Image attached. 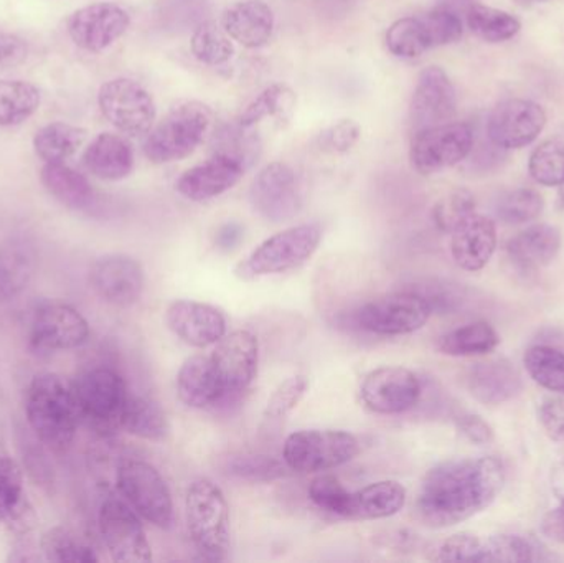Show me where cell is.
Wrapping results in <instances>:
<instances>
[{"label":"cell","mask_w":564,"mask_h":563,"mask_svg":"<svg viewBox=\"0 0 564 563\" xmlns=\"http://www.w3.org/2000/svg\"><path fill=\"white\" fill-rule=\"evenodd\" d=\"M506 476V466L496 456L441 463L427 473L421 485L417 518L433 529L469 521L499 498Z\"/></svg>","instance_id":"cell-1"},{"label":"cell","mask_w":564,"mask_h":563,"mask_svg":"<svg viewBox=\"0 0 564 563\" xmlns=\"http://www.w3.org/2000/svg\"><path fill=\"white\" fill-rule=\"evenodd\" d=\"M25 415L30 429L46 448L65 453L75 440L82 416L73 387L56 373H40L26 390Z\"/></svg>","instance_id":"cell-2"},{"label":"cell","mask_w":564,"mask_h":563,"mask_svg":"<svg viewBox=\"0 0 564 563\" xmlns=\"http://www.w3.org/2000/svg\"><path fill=\"white\" fill-rule=\"evenodd\" d=\"M188 534L202 557L224 562L230 552V508L220 486L195 479L185 496Z\"/></svg>","instance_id":"cell-3"},{"label":"cell","mask_w":564,"mask_h":563,"mask_svg":"<svg viewBox=\"0 0 564 563\" xmlns=\"http://www.w3.org/2000/svg\"><path fill=\"white\" fill-rule=\"evenodd\" d=\"M212 118V109L205 102H178L148 132L145 158L154 164H169L188 158L204 141Z\"/></svg>","instance_id":"cell-4"},{"label":"cell","mask_w":564,"mask_h":563,"mask_svg":"<svg viewBox=\"0 0 564 563\" xmlns=\"http://www.w3.org/2000/svg\"><path fill=\"white\" fill-rule=\"evenodd\" d=\"M322 240L317 224H302L285 228L258 245L247 260L237 267L241 280H257L270 274H281L311 260Z\"/></svg>","instance_id":"cell-5"},{"label":"cell","mask_w":564,"mask_h":563,"mask_svg":"<svg viewBox=\"0 0 564 563\" xmlns=\"http://www.w3.org/2000/svg\"><path fill=\"white\" fill-rule=\"evenodd\" d=\"M358 455L360 442L344 430H301L289 435L282 446L284 465L304 475L340 468Z\"/></svg>","instance_id":"cell-6"},{"label":"cell","mask_w":564,"mask_h":563,"mask_svg":"<svg viewBox=\"0 0 564 563\" xmlns=\"http://www.w3.org/2000/svg\"><path fill=\"white\" fill-rule=\"evenodd\" d=\"M72 387L83 422L101 433L121 429L119 422L129 390L118 372L106 367L86 370Z\"/></svg>","instance_id":"cell-7"},{"label":"cell","mask_w":564,"mask_h":563,"mask_svg":"<svg viewBox=\"0 0 564 563\" xmlns=\"http://www.w3.org/2000/svg\"><path fill=\"white\" fill-rule=\"evenodd\" d=\"M116 486L142 519L159 529L172 528L174 501L171 489L154 466L142 459H124L118 466Z\"/></svg>","instance_id":"cell-8"},{"label":"cell","mask_w":564,"mask_h":563,"mask_svg":"<svg viewBox=\"0 0 564 563\" xmlns=\"http://www.w3.org/2000/svg\"><path fill=\"white\" fill-rule=\"evenodd\" d=\"M433 310L416 291H397L368 301L354 313L355 326L375 336H406L423 329Z\"/></svg>","instance_id":"cell-9"},{"label":"cell","mask_w":564,"mask_h":563,"mask_svg":"<svg viewBox=\"0 0 564 563\" xmlns=\"http://www.w3.org/2000/svg\"><path fill=\"white\" fill-rule=\"evenodd\" d=\"M474 141V129L466 122H444L421 129L411 142V164L421 175L437 174L466 161Z\"/></svg>","instance_id":"cell-10"},{"label":"cell","mask_w":564,"mask_h":563,"mask_svg":"<svg viewBox=\"0 0 564 563\" xmlns=\"http://www.w3.org/2000/svg\"><path fill=\"white\" fill-rule=\"evenodd\" d=\"M98 105L102 116L118 131L138 138L154 126L158 109L151 93L129 78L109 79L99 89Z\"/></svg>","instance_id":"cell-11"},{"label":"cell","mask_w":564,"mask_h":563,"mask_svg":"<svg viewBox=\"0 0 564 563\" xmlns=\"http://www.w3.org/2000/svg\"><path fill=\"white\" fill-rule=\"evenodd\" d=\"M251 208L271 224L297 217L304 205L301 184L291 165L271 162L258 172L248 192Z\"/></svg>","instance_id":"cell-12"},{"label":"cell","mask_w":564,"mask_h":563,"mask_svg":"<svg viewBox=\"0 0 564 563\" xmlns=\"http://www.w3.org/2000/svg\"><path fill=\"white\" fill-rule=\"evenodd\" d=\"M102 542L115 562L141 563L152 561V549L138 512L109 496L102 501L98 516Z\"/></svg>","instance_id":"cell-13"},{"label":"cell","mask_w":564,"mask_h":563,"mask_svg":"<svg viewBox=\"0 0 564 563\" xmlns=\"http://www.w3.org/2000/svg\"><path fill=\"white\" fill-rule=\"evenodd\" d=\"M423 386L406 367H378L365 376L360 386L361 402L378 415H401L417 405Z\"/></svg>","instance_id":"cell-14"},{"label":"cell","mask_w":564,"mask_h":563,"mask_svg":"<svg viewBox=\"0 0 564 563\" xmlns=\"http://www.w3.org/2000/svg\"><path fill=\"white\" fill-rule=\"evenodd\" d=\"M210 359L227 397L237 396L257 379L260 343L251 331L237 329L225 334Z\"/></svg>","instance_id":"cell-15"},{"label":"cell","mask_w":564,"mask_h":563,"mask_svg":"<svg viewBox=\"0 0 564 563\" xmlns=\"http://www.w3.org/2000/svg\"><path fill=\"white\" fill-rule=\"evenodd\" d=\"M546 126L542 106L529 99H507L490 112L487 138L502 149H522L532 144Z\"/></svg>","instance_id":"cell-16"},{"label":"cell","mask_w":564,"mask_h":563,"mask_svg":"<svg viewBox=\"0 0 564 563\" xmlns=\"http://www.w3.org/2000/svg\"><path fill=\"white\" fill-rule=\"evenodd\" d=\"M88 339V321L68 304H45L36 311L30 326V346L42 353L78 349Z\"/></svg>","instance_id":"cell-17"},{"label":"cell","mask_w":564,"mask_h":563,"mask_svg":"<svg viewBox=\"0 0 564 563\" xmlns=\"http://www.w3.org/2000/svg\"><path fill=\"white\" fill-rule=\"evenodd\" d=\"M131 25L128 10L115 2L82 7L68 19V35L76 46L99 53L121 39Z\"/></svg>","instance_id":"cell-18"},{"label":"cell","mask_w":564,"mask_h":563,"mask_svg":"<svg viewBox=\"0 0 564 563\" xmlns=\"http://www.w3.org/2000/svg\"><path fill=\"white\" fill-rule=\"evenodd\" d=\"M89 283L106 303L118 307L134 306L144 293V270L128 255H106L93 264Z\"/></svg>","instance_id":"cell-19"},{"label":"cell","mask_w":564,"mask_h":563,"mask_svg":"<svg viewBox=\"0 0 564 563\" xmlns=\"http://www.w3.org/2000/svg\"><path fill=\"white\" fill-rule=\"evenodd\" d=\"M165 323L182 343L197 349L215 346L227 334L225 314L200 301H172L165 311Z\"/></svg>","instance_id":"cell-20"},{"label":"cell","mask_w":564,"mask_h":563,"mask_svg":"<svg viewBox=\"0 0 564 563\" xmlns=\"http://www.w3.org/2000/svg\"><path fill=\"white\" fill-rule=\"evenodd\" d=\"M457 96L447 73L430 66L417 78L411 99L410 118L414 131L449 122L456 115Z\"/></svg>","instance_id":"cell-21"},{"label":"cell","mask_w":564,"mask_h":563,"mask_svg":"<svg viewBox=\"0 0 564 563\" xmlns=\"http://www.w3.org/2000/svg\"><path fill=\"white\" fill-rule=\"evenodd\" d=\"M247 171V165L238 159L214 152L204 164L184 172L178 177L175 188L187 201L207 202L231 191Z\"/></svg>","instance_id":"cell-22"},{"label":"cell","mask_w":564,"mask_h":563,"mask_svg":"<svg viewBox=\"0 0 564 563\" xmlns=\"http://www.w3.org/2000/svg\"><path fill=\"white\" fill-rule=\"evenodd\" d=\"M497 250V228L486 215L476 214L460 221L451 234V255L464 271L484 270Z\"/></svg>","instance_id":"cell-23"},{"label":"cell","mask_w":564,"mask_h":563,"mask_svg":"<svg viewBox=\"0 0 564 563\" xmlns=\"http://www.w3.org/2000/svg\"><path fill=\"white\" fill-rule=\"evenodd\" d=\"M470 396L484 405H502L516 399L523 389V379L507 359L473 364L466 373Z\"/></svg>","instance_id":"cell-24"},{"label":"cell","mask_w":564,"mask_h":563,"mask_svg":"<svg viewBox=\"0 0 564 563\" xmlns=\"http://www.w3.org/2000/svg\"><path fill=\"white\" fill-rule=\"evenodd\" d=\"M221 26L240 45L260 48L270 43L276 19L273 9L263 0H240L225 10Z\"/></svg>","instance_id":"cell-25"},{"label":"cell","mask_w":564,"mask_h":563,"mask_svg":"<svg viewBox=\"0 0 564 563\" xmlns=\"http://www.w3.org/2000/svg\"><path fill=\"white\" fill-rule=\"evenodd\" d=\"M175 386L178 399L191 409H210L227 399L210 357H188L178 370Z\"/></svg>","instance_id":"cell-26"},{"label":"cell","mask_w":564,"mask_h":563,"mask_svg":"<svg viewBox=\"0 0 564 563\" xmlns=\"http://www.w3.org/2000/svg\"><path fill=\"white\" fill-rule=\"evenodd\" d=\"M562 250V231L549 224L525 228L507 243L510 260L523 271L542 270L553 263Z\"/></svg>","instance_id":"cell-27"},{"label":"cell","mask_w":564,"mask_h":563,"mask_svg":"<svg viewBox=\"0 0 564 563\" xmlns=\"http://www.w3.org/2000/svg\"><path fill=\"white\" fill-rule=\"evenodd\" d=\"M86 169L101 181H122L134 169V151L124 138L102 132L83 155Z\"/></svg>","instance_id":"cell-28"},{"label":"cell","mask_w":564,"mask_h":563,"mask_svg":"<svg viewBox=\"0 0 564 563\" xmlns=\"http://www.w3.org/2000/svg\"><path fill=\"white\" fill-rule=\"evenodd\" d=\"M406 489L401 483L377 481L351 492L348 521H378L397 516L406 505Z\"/></svg>","instance_id":"cell-29"},{"label":"cell","mask_w":564,"mask_h":563,"mask_svg":"<svg viewBox=\"0 0 564 563\" xmlns=\"http://www.w3.org/2000/svg\"><path fill=\"white\" fill-rule=\"evenodd\" d=\"M35 270L36 253L25 238H10L0 245V303L20 296Z\"/></svg>","instance_id":"cell-30"},{"label":"cell","mask_w":564,"mask_h":563,"mask_svg":"<svg viewBox=\"0 0 564 563\" xmlns=\"http://www.w3.org/2000/svg\"><path fill=\"white\" fill-rule=\"evenodd\" d=\"M32 511L23 489V475L15 459L0 452V522L25 531Z\"/></svg>","instance_id":"cell-31"},{"label":"cell","mask_w":564,"mask_h":563,"mask_svg":"<svg viewBox=\"0 0 564 563\" xmlns=\"http://www.w3.org/2000/svg\"><path fill=\"white\" fill-rule=\"evenodd\" d=\"M40 178L46 192L72 210H86L95 204V188L88 178L68 165L45 164Z\"/></svg>","instance_id":"cell-32"},{"label":"cell","mask_w":564,"mask_h":563,"mask_svg":"<svg viewBox=\"0 0 564 563\" xmlns=\"http://www.w3.org/2000/svg\"><path fill=\"white\" fill-rule=\"evenodd\" d=\"M119 426L129 435L148 442H162L171 432L167 416L161 405L148 397L134 396L131 392L126 399Z\"/></svg>","instance_id":"cell-33"},{"label":"cell","mask_w":564,"mask_h":563,"mask_svg":"<svg viewBox=\"0 0 564 563\" xmlns=\"http://www.w3.org/2000/svg\"><path fill=\"white\" fill-rule=\"evenodd\" d=\"M85 139L86 129L68 122H52L36 131L33 148L45 164H65L78 152Z\"/></svg>","instance_id":"cell-34"},{"label":"cell","mask_w":564,"mask_h":563,"mask_svg":"<svg viewBox=\"0 0 564 563\" xmlns=\"http://www.w3.org/2000/svg\"><path fill=\"white\" fill-rule=\"evenodd\" d=\"M499 344L497 331L490 324L480 321L443 334L437 339L436 347L444 356L470 357L490 354Z\"/></svg>","instance_id":"cell-35"},{"label":"cell","mask_w":564,"mask_h":563,"mask_svg":"<svg viewBox=\"0 0 564 563\" xmlns=\"http://www.w3.org/2000/svg\"><path fill=\"white\" fill-rule=\"evenodd\" d=\"M295 93L288 85L276 83L270 88L264 89L260 96L253 99L241 112L238 124L247 129L257 128L264 119H274V121L284 124L289 122L295 111Z\"/></svg>","instance_id":"cell-36"},{"label":"cell","mask_w":564,"mask_h":563,"mask_svg":"<svg viewBox=\"0 0 564 563\" xmlns=\"http://www.w3.org/2000/svg\"><path fill=\"white\" fill-rule=\"evenodd\" d=\"M467 25L474 35L489 43L507 42L522 29V23L512 13L482 3H473L467 9Z\"/></svg>","instance_id":"cell-37"},{"label":"cell","mask_w":564,"mask_h":563,"mask_svg":"<svg viewBox=\"0 0 564 563\" xmlns=\"http://www.w3.org/2000/svg\"><path fill=\"white\" fill-rule=\"evenodd\" d=\"M40 89L22 79H0V126H17L39 109Z\"/></svg>","instance_id":"cell-38"},{"label":"cell","mask_w":564,"mask_h":563,"mask_svg":"<svg viewBox=\"0 0 564 563\" xmlns=\"http://www.w3.org/2000/svg\"><path fill=\"white\" fill-rule=\"evenodd\" d=\"M191 48L195 58L205 65L218 66L230 62L235 55V46L224 26L205 20L192 32Z\"/></svg>","instance_id":"cell-39"},{"label":"cell","mask_w":564,"mask_h":563,"mask_svg":"<svg viewBox=\"0 0 564 563\" xmlns=\"http://www.w3.org/2000/svg\"><path fill=\"white\" fill-rule=\"evenodd\" d=\"M529 376L543 389L564 396V354L549 346L530 347L523 356Z\"/></svg>","instance_id":"cell-40"},{"label":"cell","mask_w":564,"mask_h":563,"mask_svg":"<svg viewBox=\"0 0 564 563\" xmlns=\"http://www.w3.org/2000/svg\"><path fill=\"white\" fill-rule=\"evenodd\" d=\"M384 42H387L388 50L400 58H417L427 50L433 48L420 15L404 17V19L391 23Z\"/></svg>","instance_id":"cell-41"},{"label":"cell","mask_w":564,"mask_h":563,"mask_svg":"<svg viewBox=\"0 0 564 563\" xmlns=\"http://www.w3.org/2000/svg\"><path fill=\"white\" fill-rule=\"evenodd\" d=\"M42 551L48 562L58 563H96V552L83 544L65 528L50 529L42 539Z\"/></svg>","instance_id":"cell-42"},{"label":"cell","mask_w":564,"mask_h":563,"mask_svg":"<svg viewBox=\"0 0 564 563\" xmlns=\"http://www.w3.org/2000/svg\"><path fill=\"white\" fill-rule=\"evenodd\" d=\"M545 207V201L533 188H517L497 202L496 214L507 225H522L535 220Z\"/></svg>","instance_id":"cell-43"},{"label":"cell","mask_w":564,"mask_h":563,"mask_svg":"<svg viewBox=\"0 0 564 563\" xmlns=\"http://www.w3.org/2000/svg\"><path fill=\"white\" fill-rule=\"evenodd\" d=\"M214 152L231 155L250 169L260 158L261 139L253 129L240 124L228 126L215 136Z\"/></svg>","instance_id":"cell-44"},{"label":"cell","mask_w":564,"mask_h":563,"mask_svg":"<svg viewBox=\"0 0 564 563\" xmlns=\"http://www.w3.org/2000/svg\"><path fill=\"white\" fill-rule=\"evenodd\" d=\"M530 175L545 187H560L564 181V144L560 141L542 142L530 155Z\"/></svg>","instance_id":"cell-45"},{"label":"cell","mask_w":564,"mask_h":563,"mask_svg":"<svg viewBox=\"0 0 564 563\" xmlns=\"http://www.w3.org/2000/svg\"><path fill=\"white\" fill-rule=\"evenodd\" d=\"M539 545L532 539L517 534L492 535L486 541V562H535L540 561Z\"/></svg>","instance_id":"cell-46"},{"label":"cell","mask_w":564,"mask_h":563,"mask_svg":"<svg viewBox=\"0 0 564 563\" xmlns=\"http://www.w3.org/2000/svg\"><path fill=\"white\" fill-rule=\"evenodd\" d=\"M308 498L322 511L337 516V518L348 519L351 491H348L335 476H317L308 486Z\"/></svg>","instance_id":"cell-47"},{"label":"cell","mask_w":564,"mask_h":563,"mask_svg":"<svg viewBox=\"0 0 564 563\" xmlns=\"http://www.w3.org/2000/svg\"><path fill=\"white\" fill-rule=\"evenodd\" d=\"M285 468L273 456L240 455L228 459L227 469L235 478L251 483H270L284 478ZM289 469V468H288Z\"/></svg>","instance_id":"cell-48"},{"label":"cell","mask_w":564,"mask_h":563,"mask_svg":"<svg viewBox=\"0 0 564 563\" xmlns=\"http://www.w3.org/2000/svg\"><path fill=\"white\" fill-rule=\"evenodd\" d=\"M421 22L430 36L431 46L451 45L463 39L464 26L456 10L446 6L434 7L421 13Z\"/></svg>","instance_id":"cell-49"},{"label":"cell","mask_w":564,"mask_h":563,"mask_svg":"<svg viewBox=\"0 0 564 563\" xmlns=\"http://www.w3.org/2000/svg\"><path fill=\"white\" fill-rule=\"evenodd\" d=\"M476 212V198L466 188H457L441 198L433 208L436 227L444 234H453L454 228Z\"/></svg>","instance_id":"cell-50"},{"label":"cell","mask_w":564,"mask_h":563,"mask_svg":"<svg viewBox=\"0 0 564 563\" xmlns=\"http://www.w3.org/2000/svg\"><path fill=\"white\" fill-rule=\"evenodd\" d=\"M431 559L436 562H486V541L469 532L451 535L437 545Z\"/></svg>","instance_id":"cell-51"},{"label":"cell","mask_w":564,"mask_h":563,"mask_svg":"<svg viewBox=\"0 0 564 563\" xmlns=\"http://www.w3.org/2000/svg\"><path fill=\"white\" fill-rule=\"evenodd\" d=\"M307 387L308 382L304 376L285 379L268 400L264 420L267 422H281V420L288 419L294 412L295 407L301 403L302 397L307 392Z\"/></svg>","instance_id":"cell-52"},{"label":"cell","mask_w":564,"mask_h":563,"mask_svg":"<svg viewBox=\"0 0 564 563\" xmlns=\"http://www.w3.org/2000/svg\"><path fill=\"white\" fill-rule=\"evenodd\" d=\"M361 128L354 119H340V121L332 124L327 131L322 132V148L328 149L338 154L351 151L360 141Z\"/></svg>","instance_id":"cell-53"},{"label":"cell","mask_w":564,"mask_h":563,"mask_svg":"<svg viewBox=\"0 0 564 563\" xmlns=\"http://www.w3.org/2000/svg\"><path fill=\"white\" fill-rule=\"evenodd\" d=\"M410 290L421 294L430 303L433 313H436V311L451 313L463 301V294H459V291L454 290L451 284L441 283V281H427V283L420 284V286L410 288Z\"/></svg>","instance_id":"cell-54"},{"label":"cell","mask_w":564,"mask_h":563,"mask_svg":"<svg viewBox=\"0 0 564 563\" xmlns=\"http://www.w3.org/2000/svg\"><path fill=\"white\" fill-rule=\"evenodd\" d=\"M539 419L553 442L564 445V396L549 397L540 403Z\"/></svg>","instance_id":"cell-55"},{"label":"cell","mask_w":564,"mask_h":563,"mask_svg":"<svg viewBox=\"0 0 564 563\" xmlns=\"http://www.w3.org/2000/svg\"><path fill=\"white\" fill-rule=\"evenodd\" d=\"M456 426L464 439L469 440L474 445H489L494 442V430L482 416L474 413H463L457 416Z\"/></svg>","instance_id":"cell-56"},{"label":"cell","mask_w":564,"mask_h":563,"mask_svg":"<svg viewBox=\"0 0 564 563\" xmlns=\"http://www.w3.org/2000/svg\"><path fill=\"white\" fill-rule=\"evenodd\" d=\"M29 56L25 40L13 33L0 32V72L22 65Z\"/></svg>","instance_id":"cell-57"},{"label":"cell","mask_w":564,"mask_h":563,"mask_svg":"<svg viewBox=\"0 0 564 563\" xmlns=\"http://www.w3.org/2000/svg\"><path fill=\"white\" fill-rule=\"evenodd\" d=\"M542 532L550 541L564 544V498L543 518Z\"/></svg>","instance_id":"cell-58"},{"label":"cell","mask_w":564,"mask_h":563,"mask_svg":"<svg viewBox=\"0 0 564 563\" xmlns=\"http://www.w3.org/2000/svg\"><path fill=\"white\" fill-rule=\"evenodd\" d=\"M243 237L245 228L237 221H228V224L218 228L217 235H215V245H217L218 250L227 253V251L235 250L241 243Z\"/></svg>","instance_id":"cell-59"},{"label":"cell","mask_w":564,"mask_h":563,"mask_svg":"<svg viewBox=\"0 0 564 563\" xmlns=\"http://www.w3.org/2000/svg\"><path fill=\"white\" fill-rule=\"evenodd\" d=\"M441 6L449 7V9L456 10V9H469L470 6H473L474 0H440Z\"/></svg>","instance_id":"cell-60"},{"label":"cell","mask_w":564,"mask_h":563,"mask_svg":"<svg viewBox=\"0 0 564 563\" xmlns=\"http://www.w3.org/2000/svg\"><path fill=\"white\" fill-rule=\"evenodd\" d=\"M560 201H562V204L564 205V181L560 184Z\"/></svg>","instance_id":"cell-61"},{"label":"cell","mask_w":564,"mask_h":563,"mask_svg":"<svg viewBox=\"0 0 564 563\" xmlns=\"http://www.w3.org/2000/svg\"><path fill=\"white\" fill-rule=\"evenodd\" d=\"M533 2H546V0H533Z\"/></svg>","instance_id":"cell-62"}]
</instances>
